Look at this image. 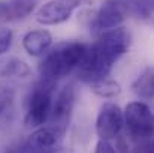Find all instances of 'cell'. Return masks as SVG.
<instances>
[{
	"label": "cell",
	"instance_id": "obj_1",
	"mask_svg": "<svg viewBox=\"0 0 154 153\" xmlns=\"http://www.w3.org/2000/svg\"><path fill=\"white\" fill-rule=\"evenodd\" d=\"M132 35L124 27H117L100 33L99 39L88 47L82 63L78 68V78L87 84L106 78L112 66L127 53Z\"/></svg>",
	"mask_w": 154,
	"mask_h": 153
},
{
	"label": "cell",
	"instance_id": "obj_2",
	"mask_svg": "<svg viewBox=\"0 0 154 153\" xmlns=\"http://www.w3.org/2000/svg\"><path fill=\"white\" fill-rule=\"evenodd\" d=\"M88 47L81 42H60L45 54L39 65L41 80L57 83L60 78L67 77L72 71L78 69L82 63Z\"/></svg>",
	"mask_w": 154,
	"mask_h": 153
},
{
	"label": "cell",
	"instance_id": "obj_3",
	"mask_svg": "<svg viewBox=\"0 0 154 153\" xmlns=\"http://www.w3.org/2000/svg\"><path fill=\"white\" fill-rule=\"evenodd\" d=\"M54 87L55 83L41 80L32 90L27 110H26V125L30 128H41L48 123L51 114L52 99H54Z\"/></svg>",
	"mask_w": 154,
	"mask_h": 153
},
{
	"label": "cell",
	"instance_id": "obj_4",
	"mask_svg": "<svg viewBox=\"0 0 154 153\" xmlns=\"http://www.w3.org/2000/svg\"><path fill=\"white\" fill-rule=\"evenodd\" d=\"M124 126L129 135L135 140H145L154 132V114L150 107L141 101L127 104L124 113Z\"/></svg>",
	"mask_w": 154,
	"mask_h": 153
},
{
	"label": "cell",
	"instance_id": "obj_5",
	"mask_svg": "<svg viewBox=\"0 0 154 153\" xmlns=\"http://www.w3.org/2000/svg\"><path fill=\"white\" fill-rule=\"evenodd\" d=\"M91 2L93 0H51L38 9L35 18L42 26L61 24L72 17L75 9Z\"/></svg>",
	"mask_w": 154,
	"mask_h": 153
},
{
	"label": "cell",
	"instance_id": "obj_6",
	"mask_svg": "<svg viewBox=\"0 0 154 153\" xmlns=\"http://www.w3.org/2000/svg\"><path fill=\"white\" fill-rule=\"evenodd\" d=\"M75 96H76V93H75L73 84H66L57 92L55 99H52L48 125L60 129L61 132H66L69 122H70V117H72V111H73V105H75Z\"/></svg>",
	"mask_w": 154,
	"mask_h": 153
},
{
	"label": "cell",
	"instance_id": "obj_7",
	"mask_svg": "<svg viewBox=\"0 0 154 153\" xmlns=\"http://www.w3.org/2000/svg\"><path fill=\"white\" fill-rule=\"evenodd\" d=\"M124 126L123 111L114 102H106L100 108L96 119V134L100 140H114Z\"/></svg>",
	"mask_w": 154,
	"mask_h": 153
},
{
	"label": "cell",
	"instance_id": "obj_8",
	"mask_svg": "<svg viewBox=\"0 0 154 153\" xmlns=\"http://www.w3.org/2000/svg\"><path fill=\"white\" fill-rule=\"evenodd\" d=\"M127 11L120 0H106L94 15L91 27L94 32H108L120 27L127 18Z\"/></svg>",
	"mask_w": 154,
	"mask_h": 153
},
{
	"label": "cell",
	"instance_id": "obj_9",
	"mask_svg": "<svg viewBox=\"0 0 154 153\" xmlns=\"http://www.w3.org/2000/svg\"><path fill=\"white\" fill-rule=\"evenodd\" d=\"M52 45V36L51 33L45 29L39 30H32L23 38V47L26 53H29L33 57H39L47 54Z\"/></svg>",
	"mask_w": 154,
	"mask_h": 153
},
{
	"label": "cell",
	"instance_id": "obj_10",
	"mask_svg": "<svg viewBox=\"0 0 154 153\" xmlns=\"http://www.w3.org/2000/svg\"><path fill=\"white\" fill-rule=\"evenodd\" d=\"M38 0H8L3 3L2 20L3 21H18L29 17L36 8Z\"/></svg>",
	"mask_w": 154,
	"mask_h": 153
},
{
	"label": "cell",
	"instance_id": "obj_11",
	"mask_svg": "<svg viewBox=\"0 0 154 153\" xmlns=\"http://www.w3.org/2000/svg\"><path fill=\"white\" fill-rule=\"evenodd\" d=\"M132 90L136 96L142 99L154 98V66L145 68L139 74V77L132 84Z\"/></svg>",
	"mask_w": 154,
	"mask_h": 153
},
{
	"label": "cell",
	"instance_id": "obj_12",
	"mask_svg": "<svg viewBox=\"0 0 154 153\" xmlns=\"http://www.w3.org/2000/svg\"><path fill=\"white\" fill-rule=\"evenodd\" d=\"M30 68L26 62L20 59H9L0 65V77L2 78H27L30 75Z\"/></svg>",
	"mask_w": 154,
	"mask_h": 153
},
{
	"label": "cell",
	"instance_id": "obj_13",
	"mask_svg": "<svg viewBox=\"0 0 154 153\" xmlns=\"http://www.w3.org/2000/svg\"><path fill=\"white\" fill-rule=\"evenodd\" d=\"M91 90L105 99H112V98H117L120 93H121V86L115 81V80H111V78H102V80H97L94 83L90 84Z\"/></svg>",
	"mask_w": 154,
	"mask_h": 153
},
{
	"label": "cell",
	"instance_id": "obj_14",
	"mask_svg": "<svg viewBox=\"0 0 154 153\" xmlns=\"http://www.w3.org/2000/svg\"><path fill=\"white\" fill-rule=\"evenodd\" d=\"M15 98V89L11 83H0V116L12 104Z\"/></svg>",
	"mask_w": 154,
	"mask_h": 153
},
{
	"label": "cell",
	"instance_id": "obj_15",
	"mask_svg": "<svg viewBox=\"0 0 154 153\" xmlns=\"http://www.w3.org/2000/svg\"><path fill=\"white\" fill-rule=\"evenodd\" d=\"M14 35L9 29H0V56L8 53L11 45H12Z\"/></svg>",
	"mask_w": 154,
	"mask_h": 153
},
{
	"label": "cell",
	"instance_id": "obj_16",
	"mask_svg": "<svg viewBox=\"0 0 154 153\" xmlns=\"http://www.w3.org/2000/svg\"><path fill=\"white\" fill-rule=\"evenodd\" d=\"M94 153H117L114 146L109 143V141H105V140H100L96 146V150Z\"/></svg>",
	"mask_w": 154,
	"mask_h": 153
},
{
	"label": "cell",
	"instance_id": "obj_17",
	"mask_svg": "<svg viewBox=\"0 0 154 153\" xmlns=\"http://www.w3.org/2000/svg\"><path fill=\"white\" fill-rule=\"evenodd\" d=\"M141 6L145 9V12L150 15L151 12H154V0H139Z\"/></svg>",
	"mask_w": 154,
	"mask_h": 153
},
{
	"label": "cell",
	"instance_id": "obj_18",
	"mask_svg": "<svg viewBox=\"0 0 154 153\" xmlns=\"http://www.w3.org/2000/svg\"><path fill=\"white\" fill-rule=\"evenodd\" d=\"M120 152L121 153H129V150H127V147H124V146L121 144V146H120Z\"/></svg>",
	"mask_w": 154,
	"mask_h": 153
},
{
	"label": "cell",
	"instance_id": "obj_19",
	"mask_svg": "<svg viewBox=\"0 0 154 153\" xmlns=\"http://www.w3.org/2000/svg\"><path fill=\"white\" fill-rule=\"evenodd\" d=\"M2 11H3V3H0V20H2Z\"/></svg>",
	"mask_w": 154,
	"mask_h": 153
}]
</instances>
